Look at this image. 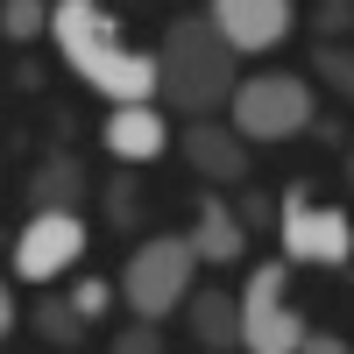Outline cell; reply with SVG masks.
Here are the masks:
<instances>
[{
    "label": "cell",
    "instance_id": "1",
    "mask_svg": "<svg viewBox=\"0 0 354 354\" xmlns=\"http://www.w3.org/2000/svg\"><path fill=\"white\" fill-rule=\"evenodd\" d=\"M50 43H57V64L93 100H106V106H163L156 50H142L113 8H100V0H57L50 8Z\"/></svg>",
    "mask_w": 354,
    "mask_h": 354
},
{
    "label": "cell",
    "instance_id": "2",
    "mask_svg": "<svg viewBox=\"0 0 354 354\" xmlns=\"http://www.w3.org/2000/svg\"><path fill=\"white\" fill-rule=\"evenodd\" d=\"M156 64H163V106L192 121H227L234 93H241V57L227 50V36L205 15H177L156 43Z\"/></svg>",
    "mask_w": 354,
    "mask_h": 354
},
{
    "label": "cell",
    "instance_id": "3",
    "mask_svg": "<svg viewBox=\"0 0 354 354\" xmlns=\"http://www.w3.org/2000/svg\"><path fill=\"white\" fill-rule=\"evenodd\" d=\"M192 283H198V248L192 234H142L121 262V305L142 326H163L170 312L192 305Z\"/></svg>",
    "mask_w": 354,
    "mask_h": 354
},
{
    "label": "cell",
    "instance_id": "4",
    "mask_svg": "<svg viewBox=\"0 0 354 354\" xmlns=\"http://www.w3.org/2000/svg\"><path fill=\"white\" fill-rule=\"evenodd\" d=\"M319 121V93L298 71H255L241 78V93L227 106V128L248 142V149H277V142H298Z\"/></svg>",
    "mask_w": 354,
    "mask_h": 354
},
{
    "label": "cell",
    "instance_id": "5",
    "mask_svg": "<svg viewBox=\"0 0 354 354\" xmlns=\"http://www.w3.org/2000/svg\"><path fill=\"white\" fill-rule=\"evenodd\" d=\"M277 241L290 270H347L354 262V213L347 205H326L305 177L277 198Z\"/></svg>",
    "mask_w": 354,
    "mask_h": 354
},
{
    "label": "cell",
    "instance_id": "6",
    "mask_svg": "<svg viewBox=\"0 0 354 354\" xmlns=\"http://www.w3.org/2000/svg\"><path fill=\"white\" fill-rule=\"evenodd\" d=\"M312 326L290 305V262H255L241 277V354H305Z\"/></svg>",
    "mask_w": 354,
    "mask_h": 354
},
{
    "label": "cell",
    "instance_id": "7",
    "mask_svg": "<svg viewBox=\"0 0 354 354\" xmlns=\"http://www.w3.org/2000/svg\"><path fill=\"white\" fill-rule=\"evenodd\" d=\"M85 248H93V227H85V213H28L15 248H8V277L15 283H36L50 290L57 277H71Z\"/></svg>",
    "mask_w": 354,
    "mask_h": 354
},
{
    "label": "cell",
    "instance_id": "8",
    "mask_svg": "<svg viewBox=\"0 0 354 354\" xmlns=\"http://www.w3.org/2000/svg\"><path fill=\"white\" fill-rule=\"evenodd\" d=\"M205 21L227 36L234 57H270L290 43V28H298V8L290 0H213Z\"/></svg>",
    "mask_w": 354,
    "mask_h": 354
},
{
    "label": "cell",
    "instance_id": "9",
    "mask_svg": "<svg viewBox=\"0 0 354 354\" xmlns=\"http://www.w3.org/2000/svg\"><path fill=\"white\" fill-rule=\"evenodd\" d=\"M100 149L121 163V170H149L177 149V135L163 121V106H106L100 113Z\"/></svg>",
    "mask_w": 354,
    "mask_h": 354
},
{
    "label": "cell",
    "instance_id": "10",
    "mask_svg": "<svg viewBox=\"0 0 354 354\" xmlns=\"http://www.w3.org/2000/svg\"><path fill=\"white\" fill-rule=\"evenodd\" d=\"M177 156L192 163L198 185H220V192L227 185H248V170H255V149L227 121H192L185 135H177Z\"/></svg>",
    "mask_w": 354,
    "mask_h": 354
},
{
    "label": "cell",
    "instance_id": "11",
    "mask_svg": "<svg viewBox=\"0 0 354 354\" xmlns=\"http://www.w3.org/2000/svg\"><path fill=\"white\" fill-rule=\"evenodd\" d=\"M192 248H198L205 270H234V262L248 255V227L234 213V198H220V192L192 198Z\"/></svg>",
    "mask_w": 354,
    "mask_h": 354
},
{
    "label": "cell",
    "instance_id": "12",
    "mask_svg": "<svg viewBox=\"0 0 354 354\" xmlns=\"http://www.w3.org/2000/svg\"><path fill=\"white\" fill-rule=\"evenodd\" d=\"M21 192L36 198V213H78V205H85V192H93V177H85V156L50 149L36 170H28V185H21Z\"/></svg>",
    "mask_w": 354,
    "mask_h": 354
},
{
    "label": "cell",
    "instance_id": "13",
    "mask_svg": "<svg viewBox=\"0 0 354 354\" xmlns=\"http://www.w3.org/2000/svg\"><path fill=\"white\" fill-rule=\"evenodd\" d=\"M185 326L205 354H241V290H198L185 305Z\"/></svg>",
    "mask_w": 354,
    "mask_h": 354
},
{
    "label": "cell",
    "instance_id": "14",
    "mask_svg": "<svg viewBox=\"0 0 354 354\" xmlns=\"http://www.w3.org/2000/svg\"><path fill=\"white\" fill-rule=\"evenodd\" d=\"M36 333L50 347H85V319L71 312V298H43L36 305Z\"/></svg>",
    "mask_w": 354,
    "mask_h": 354
},
{
    "label": "cell",
    "instance_id": "15",
    "mask_svg": "<svg viewBox=\"0 0 354 354\" xmlns=\"http://www.w3.org/2000/svg\"><path fill=\"white\" fill-rule=\"evenodd\" d=\"M113 298H121V277H78L71 283V312L85 319V326H100V319L113 312Z\"/></svg>",
    "mask_w": 354,
    "mask_h": 354
},
{
    "label": "cell",
    "instance_id": "16",
    "mask_svg": "<svg viewBox=\"0 0 354 354\" xmlns=\"http://www.w3.org/2000/svg\"><path fill=\"white\" fill-rule=\"evenodd\" d=\"M312 78L333 85L340 100H354V50H347V43H319V50H312Z\"/></svg>",
    "mask_w": 354,
    "mask_h": 354
},
{
    "label": "cell",
    "instance_id": "17",
    "mask_svg": "<svg viewBox=\"0 0 354 354\" xmlns=\"http://www.w3.org/2000/svg\"><path fill=\"white\" fill-rule=\"evenodd\" d=\"M0 36H8V43L50 36V8H43V0H8V8H0Z\"/></svg>",
    "mask_w": 354,
    "mask_h": 354
},
{
    "label": "cell",
    "instance_id": "18",
    "mask_svg": "<svg viewBox=\"0 0 354 354\" xmlns=\"http://www.w3.org/2000/svg\"><path fill=\"white\" fill-rule=\"evenodd\" d=\"M106 354H163V326H142V319H128V326L106 340Z\"/></svg>",
    "mask_w": 354,
    "mask_h": 354
},
{
    "label": "cell",
    "instance_id": "19",
    "mask_svg": "<svg viewBox=\"0 0 354 354\" xmlns=\"http://www.w3.org/2000/svg\"><path fill=\"white\" fill-rule=\"evenodd\" d=\"M106 227H135V185H128V177L106 185Z\"/></svg>",
    "mask_w": 354,
    "mask_h": 354
},
{
    "label": "cell",
    "instance_id": "20",
    "mask_svg": "<svg viewBox=\"0 0 354 354\" xmlns=\"http://www.w3.org/2000/svg\"><path fill=\"white\" fill-rule=\"evenodd\" d=\"M234 213H241V227H248V234H262V227H277V205L262 198V192H241V198H234Z\"/></svg>",
    "mask_w": 354,
    "mask_h": 354
},
{
    "label": "cell",
    "instance_id": "21",
    "mask_svg": "<svg viewBox=\"0 0 354 354\" xmlns=\"http://www.w3.org/2000/svg\"><path fill=\"white\" fill-rule=\"evenodd\" d=\"M312 21H319V36H326V43H340L347 28H354V8H347V0H326V8H312Z\"/></svg>",
    "mask_w": 354,
    "mask_h": 354
},
{
    "label": "cell",
    "instance_id": "22",
    "mask_svg": "<svg viewBox=\"0 0 354 354\" xmlns=\"http://www.w3.org/2000/svg\"><path fill=\"white\" fill-rule=\"evenodd\" d=\"M305 354H354V340H340V333H312Z\"/></svg>",
    "mask_w": 354,
    "mask_h": 354
},
{
    "label": "cell",
    "instance_id": "23",
    "mask_svg": "<svg viewBox=\"0 0 354 354\" xmlns=\"http://www.w3.org/2000/svg\"><path fill=\"white\" fill-rule=\"evenodd\" d=\"M347 192H354V135H347Z\"/></svg>",
    "mask_w": 354,
    "mask_h": 354
},
{
    "label": "cell",
    "instance_id": "24",
    "mask_svg": "<svg viewBox=\"0 0 354 354\" xmlns=\"http://www.w3.org/2000/svg\"><path fill=\"white\" fill-rule=\"evenodd\" d=\"M347 50H354V43H347Z\"/></svg>",
    "mask_w": 354,
    "mask_h": 354
}]
</instances>
